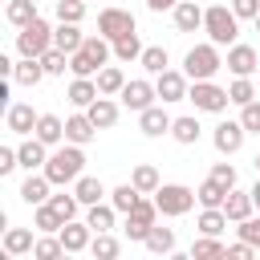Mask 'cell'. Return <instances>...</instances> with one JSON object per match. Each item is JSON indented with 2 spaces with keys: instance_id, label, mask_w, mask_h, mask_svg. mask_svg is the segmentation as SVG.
<instances>
[{
  "instance_id": "obj_20",
  "label": "cell",
  "mask_w": 260,
  "mask_h": 260,
  "mask_svg": "<svg viewBox=\"0 0 260 260\" xmlns=\"http://www.w3.org/2000/svg\"><path fill=\"white\" fill-rule=\"evenodd\" d=\"M252 211H256V203H252V195H248V191H228L223 215H228L232 223H244V219H252Z\"/></svg>"
},
{
  "instance_id": "obj_12",
  "label": "cell",
  "mask_w": 260,
  "mask_h": 260,
  "mask_svg": "<svg viewBox=\"0 0 260 260\" xmlns=\"http://www.w3.org/2000/svg\"><path fill=\"white\" fill-rule=\"evenodd\" d=\"M4 122H8V130H12V134H37L41 114H32V106H28V102H12V106H8V114H4Z\"/></svg>"
},
{
  "instance_id": "obj_25",
  "label": "cell",
  "mask_w": 260,
  "mask_h": 260,
  "mask_svg": "<svg viewBox=\"0 0 260 260\" xmlns=\"http://www.w3.org/2000/svg\"><path fill=\"white\" fill-rule=\"evenodd\" d=\"M85 118H89V122H93L98 130H110V126L118 122V106H114L110 98H98V102H93V106L85 110Z\"/></svg>"
},
{
  "instance_id": "obj_19",
  "label": "cell",
  "mask_w": 260,
  "mask_h": 260,
  "mask_svg": "<svg viewBox=\"0 0 260 260\" xmlns=\"http://www.w3.org/2000/svg\"><path fill=\"white\" fill-rule=\"evenodd\" d=\"M93 134H98V126H93L85 114H73V118H65V142H69V146H85Z\"/></svg>"
},
{
  "instance_id": "obj_39",
  "label": "cell",
  "mask_w": 260,
  "mask_h": 260,
  "mask_svg": "<svg viewBox=\"0 0 260 260\" xmlns=\"http://www.w3.org/2000/svg\"><path fill=\"white\" fill-rule=\"evenodd\" d=\"M142 41H138V32H130V37H122V41H114V57L118 61H142Z\"/></svg>"
},
{
  "instance_id": "obj_3",
  "label": "cell",
  "mask_w": 260,
  "mask_h": 260,
  "mask_svg": "<svg viewBox=\"0 0 260 260\" xmlns=\"http://www.w3.org/2000/svg\"><path fill=\"white\" fill-rule=\"evenodd\" d=\"M203 32L211 37L215 49H219V45H236L240 20H236V12H232L228 4H211V8H203Z\"/></svg>"
},
{
  "instance_id": "obj_56",
  "label": "cell",
  "mask_w": 260,
  "mask_h": 260,
  "mask_svg": "<svg viewBox=\"0 0 260 260\" xmlns=\"http://www.w3.org/2000/svg\"><path fill=\"white\" fill-rule=\"evenodd\" d=\"M167 260H191V252H171Z\"/></svg>"
},
{
  "instance_id": "obj_57",
  "label": "cell",
  "mask_w": 260,
  "mask_h": 260,
  "mask_svg": "<svg viewBox=\"0 0 260 260\" xmlns=\"http://www.w3.org/2000/svg\"><path fill=\"white\" fill-rule=\"evenodd\" d=\"M252 162H256V175H260V154H256V158H252Z\"/></svg>"
},
{
  "instance_id": "obj_51",
  "label": "cell",
  "mask_w": 260,
  "mask_h": 260,
  "mask_svg": "<svg viewBox=\"0 0 260 260\" xmlns=\"http://www.w3.org/2000/svg\"><path fill=\"white\" fill-rule=\"evenodd\" d=\"M240 240H244V244H252V248H260V215H252V219H244V223H240Z\"/></svg>"
},
{
  "instance_id": "obj_33",
  "label": "cell",
  "mask_w": 260,
  "mask_h": 260,
  "mask_svg": "<svg viewBox=\"0 0 260 260\" xmlns=\"http://www.w3.org/2000/svg\"><path fill=\"white\" fill-rule=\"evenodd\" d=\"M114 219H118V211H114L110 203H98V207H89V215H85L89 232H98V236H106V232L114 228Z\"/></svg>"
},
{
  "instance_id": "obj_52",
  "label": "cell",
  "mask_w": 260,
  "mask_h": 260,
  "mask_svg": "<svg viewBox=\"0 0 260 260\" xmlns=\"http://www.w3.org/2000/svg\"><path fill=\"white\" fill-rule=\"evenodd\" d=\"M16 167H20L16 150H12V146H0V175H8V171H16Z\"/></svg>"
},
{
  "instance_id": "obj_48",
  "label": "cell",
  "mask_w": 260,
  "mask_h": 260,
  "mask_svg": "<svg viewBox=\"0 0 260 260\" xmlns=\"http://www.w3.org/2000/svg\"><path fill=\"white\" fill-rule=\"evenodd\" d=\"M41 65H45V73H49V77H57V73H65V69H69V57H65V53H57V49H49V53L41 57Z\"/></svg>"
},
{
  "instance_id": "obj_7",
  "label": "cell",
  "mask_w": 260,
  "mask_h": 260,
  "mask_svg": "<svg viewBox=\"0 0 260 260\" xmlns=\"http://www.w3.org/2000/svg\"><path fill=\"white\" fill-rule=\"evenodd\" d=\"M187 102H195V110H203V114H223L232 106L228 89H219L215 81H195L191 93H187Z\"/></svg>"
},
{
  "instance_id": "obj_31",
  "label": "cell",
  "mask_w": 260,
  "mask_h": 260,
  "mask_svg": "<svg viewBox=\"0 0 260 260\" xmlns=\"http://www.w3.org/2000/svg\"><path fill=\"white\" fill-rule=\"evenodd\" d=\"M191 260H228V248L215 240V236H199L191 244Z\"/></svg>"
},
{
  "instance_id": "obj_21",
  "label": "cell",
  "mask_w": 260,
  "mask_h": 260,
  "mask_svg": "<svg viewBox=\"0 0 260 260\" xmlns=\"http://www.w3.org/2000/svg\"><path fill=\"white\" fill-rule=\"evenodd\" d=\"M73 195H77V203L98 207V203H102V195H106V187H102V179H98V175H81V179L73 183Z\"/></svg>"
},
{
  "instance_id": "obj_43",
  "label": "cell",
  "mask_w": 260,
  "mask_h": 260,
  "mask_svg": "<svg viewBox=\"0 0 260 260\" xmlns=\"http://www.w3.org/2000/svg\"><path fill=\"white\" fill-rule=\"evenodd\" d=\"M12 77H16L20 85H41V77H49V73H45V65H41V61H24V57H20V65H16V73H12Z\"/></svg>"
},
{
  "instance_id": "obj_17",
  "label": "cell",
  "mask_w": 260,
  "mask_h": 260,
  "mask_svg": "<svg viewBox=\"0 0 260 260\" xmlns=\"http://www.w3.org/2000/svg\"><path fill=\"white\" fill-rule=\"evenodd\" d=\"M57 236H61V244H65V252H69V256L93 244V232H89V223H77V219H73V223H65Z\"/></svg>"
},
{
  "instance_id": "obj_32",
  "label": "cell",
  "mask_w": 260,
  "mask_h": 260,
  "mask_svg": "<svg viewBox=\"0 0 260 260\" xmlns=\"http://www.w3.org/2000/svg\"><path fill=\"white\" fill-rule=\"evenodd\" d=\"M130 183H134V187H138L142 195H154V191L162 187V183H158V171H154L150 162H138V167L130 171Z\"/></svg>"
},
{
  "instance_id": "obj_29",
  "label": "cell",
  "mask_w": 260,
  "mask_h": 260,
  "mask_svg": "<svg viewBox=\"0 0 260 260\" xmlns=\"http://www.w3.org/2000/svg\"><path fill=\"white\" fill-rule=\"evenodd\" d=\"M126 89V73L118 69V65H106L102 73H98V93L102 98H114V93H122Z\"/></svg>"
},
{
  "instance_id": "obj_6",
  "label": "cell",
  "mask_w": 260,
  "mask_h": 260,
  "mask_svg": "<svg viewBox=\"0 0 260 260\" xmlns=\"http://www.w3.org/2000/svg\"><path fill=\"white\" fill-rule=\"evenodd\" d=\"M154 203H158L162 215H187L199 199H195V191L183 187V183H162V187L154 191Z\"/></svg>"
},
{
  "instance_id": "obj_24",
  "label": "cell",
  "mask_w": 260,
  "mask_h": 260,
  "mask_svg": "<svg viewBox=\"0 0 260 260\" xmlns=\"http://www.w3.org/2000/svg\"><path fill=\"white\" fill-rule=\"evenodd\" d=\"M37 142H45V146H57L61 138H65V122L57 118V114H41V122H37V134H32Z\"/></svg>"
},
{
  "instance_id": "obj_37",
  "label": "cell",
  "mask_w": 260,
  "mask_h": 260,
  "mask_svg": "<svg viewBox=\"0 0 260 260\" xmlns=\"http://www.w3.org/2000/svg\"><path fill=\"white\" fill-rule=\"evenodd\" d=\"M138 65H142L146 73H154V77H158V73H167L171 57H167V49H162V45H146V53H142V61H138Z\"/></svg>"
},
{
  "instance_id": "obj_2",
  "label": "cell",
  "mask_w": 260,
  "mask_h": 260,
  "mask_svg": "<svg viewBox=\"0 0 260 260\" xmlns=\"http://www.w3.org/2000/svg\"><path fill=\"white\" fill-rule=\"evenodd\" d=\"M81 167H85L81 146H61L57 154H49V162H45L41 175H45L53 187H65V183H77V179H81Z\"/></svg>"
},
{
  "instance_id": "obj_16",
  "label": "cell",
  "mask_w": 260,
  "mask_h": 260,
  "mask_svg": "<svg viewBox=\"0 0 260 260\" xmlns=\"http://www.w3.org/2000/svg\"><path fill=\"white\" fill-rule=\"evenodd\" d=\"M49 187H53V183H49L45 175H28V179L20 183V199H24L28 207H45V203L53 199V195H49Z\"/></svg>"
},
{
  "instance_id": "obj_13",
  "label": "cell",
  "mask_w": 260,
  "mask_h": 260,
  "mask_svg": "<svg viewBox=\"0 0 260 260\" xmlns=\"http://www.w3.org/2000/svg\"><path fill=\"white\" fill-rule=\"evenodd\" d=\"M171 126H175V118H171L162 106H150V110L138 114V130H142L146 138H162V134H171Z\"/></svg>"
},
{
  "instance_id": "obj_38",
  "label": "cell",
  "mask_w": 260,
  "mask_h": 260,
  "mask_svg": "<svg viewBox=\"0 0 260 260\" xmlns=\"http://www.w3.org/2000/svg\"><path fill=\"white\" fill-rule=\"evenodd\" d=\"M195 199H199V207H203V211H207V207H223V203H228V187H219V183H211V179H207V183L195 191Z\"/></svg>"
},
{
  "instance_id": "obj_54",
  "label": "cell",
  "mask_w": 260,
  "mask_h": 260,
  "mask_svg": "<svg viewBox=\"0 0 260 260\" xmlns=\"http://www.w3.org/2000/svg\"><path fill=\"white\" fill-rule=\"evenodd\" d=\"M179 4H183V0H146V8H150V12H167V8L175 12Z\"/></svg>"
},
{
  "instance_id": "obj_22",
  "label": "cell",
  "mask_w": 260,
  "mask_h": 260,
  "mask_svg": "<svg viewBox=\"0 0 260 260\" xmlns=\"http://www.w3.org/2000/svg\"><path fill=\"white\" fill-rule=\"evenodd\" d=\"M175 28H179V32H195V28H203V8H199L195 0H183V4L175 8Z\"/></svg>"
},
{
  "instance_id": "obj_58",
  "label": "cell",
  "mask_w": 260,
  "mask_h": 260,
  "mask_svg": "<svg viewBox=\"0 0 260 260\" xmlns=\"http://www.w3.org/2000/svg\"><path fill=\"white\" fill-rule=\"evenodd\" d=\"M0 260H12V252H4V256H0Z\"/></svg>"
},
{
  "instance_id": "obj_26",
  "label": "cell",
  "mask_w": 260,
  "mask_h": 260,
  "mask_svg": "<svg viewBox=\"0 0 260 260\" xmlns=\"http://www.w3.org/2000/svg\"><path fill=\"white\" fill-rule=\"evenodd\" d=\"M16 158H20V167H24L28 175H32L37 167H45V162H49V158H45V142H37V138L20 142V146H16Z\"/></svg>"
},
{
  "instance_id": "obj_27",
  "label": "cell",
  "mask_w": 260,
  "mask_h": 260,
  "mask_svg": "<svg viewBox=\"0 0 260 260\" xmlns=\"http://www.w3.org/2000/svg\"><path fill=\"white\" fill-rule=\"evenodd\" d=\"M138 199H142V191H138L134 183H122V187H114V191H110V207H114V211H122V215H130V211L138 207Z\"/></svg>"
},
{
  "instance_id": "obj_11",
  "label": "cell",
  "mask_w": 260,
  "mask_h": 260,
  "mask_svg": "<svg viewBox=\"0 0 260 260\" xmlns=\"http://www.w3.org/2000/svg\"><path fill=\"white\" fill-rule=\"evenodd\" d=\"M154 93L162 98V102H183L191 89H187V73H175V69H167V73H158L154 77Z\"/></svg>"
},
{
  "instance_id": "obj_9",
  "label": "cell",
  "mask_w": 260,
  "mask_h": 260,
  "mask_svg": "<svg viewBox=\"0 0 260 260\" xmlns=\"http://www.w3.org/2000/svg\"><path fill=\"white\" fill-rule=\"evenodd\" d=\"M154 215H158V203H154V199H138V207L126 215V228H122V232H126L130 240H146L150 228H154Z\"/></svg>"
},
{
  "instance_id": "obj_14",
  "label": "cell",
  "mask_w": 260,
  "mask_h": 260,
  "mask_svg": "<svg viewBox=\"0 0 260 260\" xmlns=\"http://www.w3.org/2000/svg\"><path fill=\"white\" fill-rule=\"evenodd\" d=\"M118 98H122V106H130V110H138V114H142V110H150V106H154V98H158V93H154V85H150V81H126V89H122Z\"/></svg>"
},
{
  "instance_id": "obj_60",
  "label": "cell",
  "mask_w": 260,
  "mask_h": 260,
  "mask_svg": "<svg viewBox=\"0 0 260 260\" xmlns=\"http://www.w3.org/2000/svg\"><path fill=\"white\" fill-rule=\"evenodd\" d=\"M61 260H73V256H69V252H65V256H61Z\"/></svg>"
},
{
  "instance_id": "obj_30",
  "label": "cell",
  "mask_w": 260,
  "mask_h": 260,
  "mask_svg": "<svg viewBox=\"0 0 260 260\" xmlns=\"http://www.w3.org/2000/svg\"><path fill=\"white\" fill-rule=\"evenodd\" d=\"M32 248H37V240H32L28 228H8V232H4V252L24 256V252H32Z\"/></svg>"
},
{
  "instance_id": "obj_34",
  "label": "cell",
  "mask_w": 260,
  "mask_h": 260,
  "mask_svg": "<svg viewBox=\"0 0 260 260\" xmlns=\"http://www.w3.org/2000/svg\"><path fill=\"white\" fill-rule=\"evenodd\" d=\"M228 223H232V219L223 215V207H207V211L199 215V223H195V228H199V236H215V240H219V232H223Z\"/></svg>"
},
{
  "instance_id": "obj_35",
  "label": "cell",
  "mask_w": 260,
  "mask_h": 260,
  "mask_svg": "<svg viewBox=\"0 0 260 260\" xmlns=\"http://www.w3.org/2000/svg\"><path fill=\"white\" fill-rule=\"evenodd\" d=\"M142 244H146V248H150L154 256H171V252H175V232H171V228H158V223H154V228H150V236H146Z\"/></svg>"
},
{
  "instance_id": "obj_40",
  "label": "cell",
  "mask_w": 260,
  "mask_h": 260,
  "mask_svg": "<svg viewBox=\"0 0 260 260\" xmlns=\"http://www.w3.org/2000/svg\"><path fill=\"white\" fill-rule=\"evenodd\" d=\"M228 98H232V106H240V110H244V106H252V102H256V85H252L248 77H236V81L228 85Z\"/></svg>"
},
{
  "instance_id": "obj_45",
  "label": "cell",
  "mask_w": 260,
  "mask_h": 260,
  "mask_svg": "<svg viewBox=\"0 0 260 260\" xmlns=\"http://www.w3.org/2000/svg\"><path fill=\"white\" fill-rule=\"evenodd\" d=\"M85 16V0H57V20L61 24H81Z\"/></svg>"
},
{
  "instance_id": "obj_41",
  "label": "cell",
  "mask_w": 260,
  "mask_h": 260,
  "mask_svg": "<svg viewBox=\"0 0 260 260\" xmlns=\"http://www.w3.org/2000/svg\"><path fill=\"white\" fill-rule=\"evenodd\" d=\"M89 252H93V260H118V252H122V244H118V236H93V244H89Z\"/></svg>"
},
{
  "instance_id": "obj_50",
  "label": "cell",
  "mask_w": 260,
  "mask_h": 260,
  "mask_svg": "<svg viewBox=\"0 0 260 260\" xmlns=\"http://www.w3.org/2000/svg\"><path fill=\"white\" fill-rule=\"evenodd\" d=\"M232 12H236V20H256L260 16V0H232Z\"/></svg>"
},
{
  "instance_id": "obj_47",
  "label": "cell",
  "mask_w": 260,
  "mask_h": 260,
  "mask_svg": "<svg viewBox=\"0 0 260 260\" xmlns=\"http://www.w3.org/2000/svg\"><path fill=\"white\" fill-rule=\"evenodd\" d=\"M207 179H211V183H219V187H228V191H236V167H232V162H215Z\"/></svg>"
},
{
  "instance_id": "obj_15",
  "label": "cell",
  "mask_w": 260,
  "mask_h": 260,
  "mask_svg": "<svg viewBox=\"0 0 260 260\" xmlns=\"http://www.w3.org/2000/svg\"><path fill=\"white\" fill-rule=\"evenodd\" d=\"M244 134H248V130H244L240 122H219L215 134H211V142H215L219 154H236V150L244 146Z\"/></svg>"
},
{
  "instance_id": "obj_4",
  "label": "cell",
  "mask_w": 260,
  "mask_h": 260,
  "mask_svg": "<svg viewBox=\"0 0 260 260\" xmlns=\"http://www.w3.org/2000/svg\"><path fill=\"white\" fill-rule=\"evenodd\" d=\"M219 69H223V57H219V49H215L211 41L187 49V57H183V73H187L191 81H211Z\"/></svg>"
},
{
  "instance_id": "obj_5",
  "label": "cell",
  "mask_w": 260,
  "mask_h": 260,
  "mask_svg": "<svg viewBox=\"0 0 260 260\" xmlns=\"http://www.w3.org/2000/svg\"><path fill=\"white\" fill-rule=\"evenodd\" d=\"M49 49H53V28H49L45 20H32L28 28L16 32V53H20L24 61H41Z\"/></svg>"
},
{
  "instance_id": "obj_49",
  "label": "cell",
  "mask_w": 260,
  "mask_h": 260,
  "mask_svg": "<svg viewBox=\"0 0 260 260\" xmlns=\"http://www.w3.org/2000/svg\"><path fill=\"white\" fill-rule=\"evenodd\" d=\"M240 126H244L248 134H260V102H252V106L240 110Z\"/></svg>"
},
{
  "instance_id": "obj_44",
  "label": "cell",
  "mask_w": 260,
  "mask_h": 260,
  "mask_svg": "<svg viewBox=\"0 0 260 260\" xmlns=\"http://www.w3.org/2000/svg\"><path fill=\"white\" fill-rule=\"evenodd\" d=\"M32 223H37V228H41L45 236H57V232L65 228V219H61V215H57V211H53L49 203H45V207H37V215H32Z\"/></svg>"
},
{
  "instance_id": "obj_23",
  "label": "cell",
  "mask_w": 260,
  "mask_h": 260,
  "mask_svg": "<svg viewBox=\"0 0 260 260\" xmlns=\"http://www.w3.org/2000/svg\"><path fill=\"white\" fill-rule=\"evenodd\" d=\"M98 98H102V93H98V81H89V77H73V85H69V102H73L77 110H89Z\"/></svg>"
},
{
  "instance_id": "obj_36",
  "label": "cell",
  "mask_w": 260,
  "mask_h": 260,
  "mask_svg": "<svg viewBox=\"0 0 260 260\" xmlns=\"http://www.w3.org/2000/svg\"><path fill=\"white\" fill-rule=\"evenodd\" d=\"M199 118H175V126H171V138L175 142H183V146H195L199 142Z\"/></svg>"
},
{
  "instance_id": "obj_10",
  "label": "cell",
  "mask_w": 260,
  "mask_h": 260,
  "mask_svg": "<svg viewBox=\"0 0 260 260\" xmlns=\"http://www.w3.org/2000/svg\"><path fill=\"white\" fill-rule=\"evenodd\" d=\"M236 77H252L256 69H260V53L252 49V45H232L228 49V61H223Z\"/></svg>"
},
{
  "instance_id": "obj_46",
  "label": "cell",
  "mask_w": 260,
  "mask_h": 260,
  "mask_svg": "<svg viewBox=\"0 0 260 260\" xmlns=\"http://www.w3.org/2000/svg\"><path fill=\"white\" fill-rule=\"evenodd\" d=\"M49 207H53L65 223H73V215H77V207H81V203H77V195H65V191H61V195H53V199H49Z\"/></svg>"
},
{
  "instance_id": "obj_18",
  "label": "cell",
  "mask_w": 260,
  "mask_h": 260,
  "mask_svg": "<svg viewBox=\"0 0 260 260\" xmlns=\"http://www.w3.org/2000/svg\"><path fill=\"white\" fill-rule=\"evenodd\" d=\"M81 45H85V37H81V28H77V24H57V28H53V49H57V53L73 57Z\"/></svg>"
},
{
  "instance_id": "obj_1",
  "label": "cell",
  "mask_w": 260,
  "mask_h": 260,
  "mask_svg": "<svg viewBox=\"0 0 260 260\" xmlns=\"http://www.w3.org/2000/svg\"><path fill=\"white\" fill-rule=\"evenodd\" d=\"M110 53H114V45H110L106 37H85V45L69 57V73H73V77H93V73L106 69Z\"/></svg>"
},
{
  "instance_id": "obj_55",
  "label": "cell",
  "mask_w": 260,
  "mask_h": 260,
  "mask_svg": "<svg viewBox=\"0 0 260 260\" xmlns=\"http://www.w3.org/2000/svg\"><path fill=\"white\" fill-rule=\"evenodd\" d=\"M248 195H252V203H256V211H260V179H256V187H252Z\"/></svg>"
},
{
  "instance_id": "obj_28",
  "label": "cell",
  "mask_w": 260,
  "mask_h": 260,
  "mask_svg": "<svg viewBox=\"0 0 260 260\" xmlns=\"http://www.w3.org/2000/svg\"><path fill=\"white\" fill-rule=\"evenodd\" d=\"M4 16H8V24H16V28H28L32 20H41L32 0H8V12H4Z\"/></svg>"
},
{
  "instance_id": "obj_42",
  "label": "cell",
  "mask_w": 260,
  "mask_h": 260,
  "mask_svg": "<svg viewBox=\"0 0 260 260\" xmlns=\"http://www.w3.org/2000/svg\"><path fill=\"white\" fill-rule=\"evenodd\" d=\"M61 256H65L61 236H41V240H37V248H32V260H61Z\"/></svg>"
},
{
  "instance_id": "obj_53",
  "label": "cell",
  "mask_w": 260,
  "mask_h": 260,
  "mask_svg": "<svg viewBox=\"0 0 260 260\" xmlns=\"http://www.w3.org/2000/svg\"><path fill=\"white\" fill-rule=\"evenodd\" d=\"M228 260H256V248L240 240V244H232V248H228Z\"/></svg>"
},
{
  "instance_id": "obj_8",
  "label": "cell",
  "mask_w": 260,
  "mask_h": 260,
  "mask_svg": "<svg viewBox=\"0 0 260 260\" xmlns=\"http://www.w3.org/2000/svg\"><path fill=\"white\" fill-rule=\"evenodd\" d=\"M130 32H134V16L126 8H102L98 12V37H106L110 45L122 41V37H130Z\"/></svg>"
},
{
  "instance_id": "obj_59",
  "label": "cell",
  "mask_w": 260,
  "mask_h": 260,
  "mask_svg": "<svg viewBox=\"0 0 260 260\" xmlns=\"http://www.w3.org/2000/svg\"><path fill=\"white\" fill-rule=\"evenodd\" d=\"M252 24H256V32H260V16H256V20H252Z\"/></svg>"
}]
</instances>
